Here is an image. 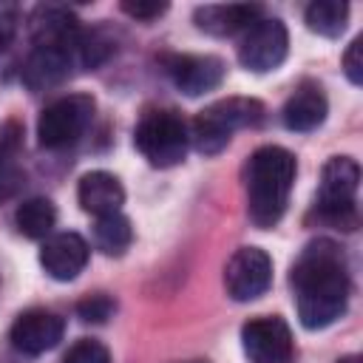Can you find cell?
Returning a JSON list of instances; mask_svg holds the SVG:
<instances>
[{
	"mask_svg": "<svg viewBox=\"0 0 363 363\" xmlns=\"http://www.w3.org/2000/svg\"><path fill=\"white\" fill-rule=\"evenodd\" d=\"M28 23H31V40H34V45L77 48L79 40H82V31H85L71 9L54 6V3H40V6H34Z\"/></svg>",
	"mask_w": 363,
	"mask_h": 363,
	"instance_id": "obj_13",
	"label": "cell"
},
{
	"mask_svg": "<svg viewBox=\"0 0 363 363\" xmlns=\"http://www.w3.org/2000/svg\"><path fill=\"white\" fill-rule=\"evenodd\" d=\"M306 28L320 34V37H340L349 20V3L343 0H318L309 3L303 11Z\"/></svg>",
	"mask_w": 363,
	"mask_h": 363,
	"instance_id": "obj_19",
	"label": "cell"
},
{
	"mask_svg": "<svg viewBox=\"0 0 363 363\" xmlns=\"http://www.w3.org/2000/svg\"><path fill=\"white\" fill-rule=\"evenodd\" d=\"M77 199L79 207L91 216H113L122 210L125 204V190L119 184V179L108 170H91L79 179L77 184Z\"/></svg>",
	"mask_w": 363,
	"mask_h": 363,
	"instance_id": "obj_17",
	"label": "cell"
},
{
	"mask_svg": "<svg viewBox=\"0 0 363 363\" xmlns=\"http://www.w3.org/2000/svg\"><path fill=\"white\" fill-rule=\"evenodd\" d=\"M337 363H360V354H346V357H340Z\"/></svg>",
	"mask_w": 363,
	"mask_h": 363,
	"instance_id": "obj_26",
	"label": "cell"
},
{
	"mask_svg": "<svg viewBox=\"0 0 363 363\" xmlns=\"http://www.w3.org/2000/svg\"><path fill=\"white\" fill-rule=\"evenodd\" d=\"M261 119H264V105L258 99L227 96V99H218V102L207 105L204 111H199L187 133L199 153L216 156L230 145V136L238 128H255V125H261Z\"/></svg>",
	"mask_w": 363,
	"mask_h": 363,
	"instance_id": "obj_3",
	"label": "cell"
},
{
	"mask_svg": "<svg viewBox=\"0 0 363 363\" xmlns=\"http://www.w3.org/2000/svg\"><path fill=\"white\" fill-rule=\"evenodd\" d=\"M133 241V227L122 213L99 216L94 221V244L105 255H122Z\"/></svg>",
	"mask_w": 363,
	"mask_h": 363,
	"instance_id": "obj_20",
	"label": "cell"
},
{
	"mask_svg": "<svg viewBox=\"0 0 363 363\" xmlns=\"http://www.w3.org/2000/svg\"><path fill=\"white\" fill-rule=\"evenodd\" d=\"M113 312H116V303L108 295H88L85 301L77 303V315L85 323H105Z\"/></svg>",
	"mask_w": 363,
	"mask_h": 363,
	"instance_id": "obj_23",
	"label": "cell"
},
{
	"mask_svg": "<svg viewBox=\"0 0 363 363\" xmlns=\"http://www.w3.org/2000/svg\"><path fill=\"white\" fill-rule=\"evenodd\" d=\"M62 363H111V354H108V349H105L99 340L82 337V340H77V343L65 352Z\"/></svg>",
	"mask_w": 363,
	"mask_h": 363,
	"instance_id": "obj_22",
	"label": "cell"
},
{
	"mask_svg": "<svg viewBox=\"0 0 363 363\" xmlns=\"http://www.w3.org/2000/svg\"><path fill=\"white\" fill-rule=\"evenodd\" d=\"M187 125L170 108H150L133 128V145L153 167H173L187 153Z\"/></svg>",
	"mask_w": 363,
	"mask_h": 363,
	"instance_id": "obj_5",
	"label": "cell"
},
{
	"mask_svg": "<svg viewBox=\"0 0 363 363\" xmlns=\"http://www.w3.org/2000/svg\"><path fill=\"white\" fill-rule=\"evenodd\" d=\"M88 241L79 233H57L43 241L40 264L54 281H74L88 264Z\"/></svg>",
	"mask_w": 363,
	"mask_h": 363,
	"instance_id": "obj_14",
	"label": "cell"
},
{
	"mask_svg": "<svg viewBox=\"0 0 363 363\" xmlns=\"http://www.w3.org/2000/svg\"><path fill=\"white\" fill-rule=\"evenodd\" d=\"M272 284V261L258 247H241L227 261L224 269V286L227 295L238 303L261 298Z\"/></svg>",
	"mask_w": 363,
	"mask_h": 363,
	"instance_id": "obj_10",
	"label": "cell"
},
{
	"mask_svg": "<svg viewBox=\"0 0 363 363\" xmlns=\"http://www.w3.org/2000/svg\"><path fill=\"white\" fill-rule=\"evenodd\" d=\"M241 346L250 363H292L295 340L284 318L261 315L241 326Z\"/></svg>",
	"mask_w": 363,
	"mask_h": 363,
	"instance_id": "obj_8",
	"label": "cell"
},
{
	"mask_svg": "<svg viewBox=\"0 0 363 363\" xmlns=\"http://www.w3.org/2000/svg\"><path fill=\"white\" fill-rule=\"evenodd\" d=\"M119 9H122L128 17H133V20L150 23V20H156V17H162V14L167 11V3H122Z\"/></svg>",
	"mask_w": 363,
	"mask_h": 363,
	"instance_id": "obj_25",
	"label": "cell"
},
{
	"mask_svg": "<svg viewBox=\"0 0 363 363\" xmlns=\"http://www.w3.org/2000/svg\"><path fill=\"white\" fill-rule=\"evenodd\" d=\"M357 187H360V167L349 156H332L320 170V187L315 201L318 221L337 227V230H357Z\"/></svg>",
	"mask_w": 363,
	"mask_h": 363,
	"instance_id": "obj_4",
	"label": "cell"
},
{
	"mask_svg": "<svg viewBox=\"0 0 363 363\" xmlns=\"http://www.w3.org/2000/svg\"><path fill=\"white\" fill-rule=\"evenodd\" d=\"M295 173V156L281 145H264L247 159V216L258 230L275 227L286 213Z\"/></svg>",
	"mask_w": 363,
	"mask_h": 363,
	"instance_id": "obj_2",
	"label": "cell"
},
{
	"mask_svg": "<svg viewBox=\"0 0 363 363\" xmlns=\"http://www.w3.org/2000/svg\"><path fill=\"white\" fill-rule=\"evenodd\" d=\"M286 51H289L286 26L278 17H261L244 31L238 43V62L252 74H267L286 60Z\"/></svg>",
	"mask_w": 363,
	"mask_h": 363,
	"instance_id": "obj_7",
	"label": "cell"
},
{
	"mask_svg": "<svg viewBox=\"0 0 363 363\" xmlns=\"http://www.w3.org/2000/svg\"><path fill=\"white\" fill-rule=\"evenodd\" d=\"M96 102L91 94H68L45 105L37 119V139L48 150H60L74 145L91 125Z\"/></svg>",
	"mask_w": 363,
	"mask_h": 363,
	"instance_id": "obj_6",
	"label": "cell"
},
{
	"mask_svg": "<svg viewBox=\"0 0 363 363\" xmlns=\"http://www.w3.org/2000/svg\"><path fill=\"white\" fill-rule=\"evenodd\" d=\"M298 318L306 329H326L349 306V269L343 250L329 238L309 241L289 275Z\"/></svg>",
	"mask_w": 363,
	"mask_h": 363,
	"instance_id": "obj_1",
	"label": "cell"
},
{
	"mask_svg": "<svg viewBox=\"0 0 363 363\" xmlns=\"http://www.w3.org/2000/svg\"><path fill=\"white\" fill-rule=\"evenodd\" d=\"M14 221H17V230L26 238H48L54 224H57V207L48 199L34 196V199H26L17 207Z\"/></svg>",
	"mask_w": 363,
	"mask_h": 363,
	"instance_id": "obj_18",
	"label": "cell"
},
{
	"mask_svg": "<svg viewBox=\"0 0 363 363\" xmlns=\"http://www.w3.org/2000/svg\"><path fill=\"white\" fill-rule=\"evenodd\" d=\"M343 71L349 77L352 85H360L363 82V37H354L352 45L346 48L343 54Z\"/></svg>",
	"mask_w": 363,
	"mask_h": 363,
	"instance_id": "obj_24",
	"label": "cell"
},
{
	"mask_svg": "<svg viewBox=\"0 0 363 363\" xmlns=\"http://www.w3.org/2000/svg\"><path fill=\"white\" fill-rule=\"evenodd\" d=\"M326 113H329V102H326L323 88L315 79H303V82L295 85V91L284 102L281 119H284V125L289 130L309 133V130H315V128L323 125Z\"/></svg>",
	"mask_w": 363,
	"mask_h": 363,
	"instance_id": "obj_15",
	"label": "cell"
},
{
	"mask_svg": "<svg viewBox=\"0 0 363 363\" xmlns=\"http://www.w3.org/2000/svg\"><path fill=\"white\" fill-rule=\"evenodd\" d=\"M85 34V31H82ZM82 43V40H79ZM79 68V45L77 48H62V45H34L31 54L26 57L20 77L31 91H45L68 79Z\"/></svg>",
	"mask_w": 363,
	"mask_h": 363,
	"instance_id": "obj_11",
	"label": "cell"
},
{
	"mask_svg": "<svg viewBox=\"0 0 363 363\" xmlns=\"http://www.w3.org/2000/svg\"><path fill=\"white\" fill-rule=\"evenodd\" d=\"M261 11L264 9L258 3H207L193 11V20L213 37H233L261 20Z\"/></svg>",
	"mask_w": 363,
	"mask_h": 363,
	"instance_id": "obj_16",
	"label": "cell"
},
{
	"mask_svg": "<svg viewBox=\"0 0 363 363\" xmlns=\"http://www.w3.org/2000/svg\"><path fill=\"white\" fill-rule=\"evenodd\" d=\"M62 332H65V323L60 315L48 309H28L11 323L9 340L23 354H43L62 340Z\"/></svg>",
	"mask_w": 363,
	"mask_h": 363,
	"instance_id": "obj_12",
	"label": "cell"
},
{
	"mask_svg": "<svg viewBox=\"0 0 363 363\" xmlns=\"http://www.w3.org/2000/svg\"><path fill=\"white\" fill-rule=\"evenodd\" d=\"M159 65L167 74V79L187 96H201L207 91H216L227 71L224 60L213 54H162Z\"/></svg>",
	"mask_w": 363,
	"mask_h": 363,
	"instance_id": "obj_9",
	"label": "cell"
},
{
	"mask_svg": "<svg viewBox=\"0 0 363 363\" xmlns=\"http://www.w3.org/2000/svg\"><path fill=\"white\" fill-rule=\"evenodd\" d=\"M187 363H207V360H187Z\"/></svg>",
	"mask_w": 363,
	"mask_h": 363,
	"instance_id": "obj_27",
	"label": "cell"
},
{
	"mask_svg": "<svg viewBox=\"0 0 363 363\" xmlns=\"http://www.w3.org/2000/svg\"><path fill=\"white\" fill-rule=\"evenodd\" d=\"M23 147V125L17 119H6L0 125V176H9L17 153Z\"/></svg>",
	"mask_w": 363,
	"mask_h": 363,
	"instance_id": "obj_21",
	"label": "cell"
}]
</instances>
